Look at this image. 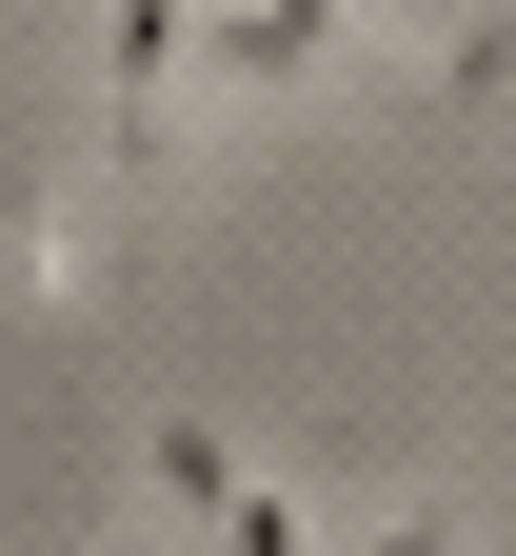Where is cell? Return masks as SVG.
Listing matches in <instances>:
<instances>
[{"label": "cell", "instance_id": "6da1fadb", "mask_svg": "<svg viewBox=\"0 0 516 556\" xmlns=\"http://www.w3.org/2000/svg\"><path fill=\"white\" fill-rule=\"evenodd\" d=\"M179 119H199V0H100V179L160 199Z\"/></svg>", "mask_w": 516, "mask_h": 556}, {"label": "cell", "instance_id": "7a4b0ae2", "mask_svg": "<svg viewBox=\"0 0 516 556\" xmlns=\"http://www.w3.org/2000/svg\"><path fill=\"white\" fill-rule=\"evenodd\" d=\"M357 40V0H199V119H259V100H318Z\"/></svg>", "mask_w": 516, "mask_h": 556}, {"label": "cell", "instance_id": "5b68a950", "mask_svg": "<svg viewBox=\"0 0 516 556\" xmlns=\"http://www.w3.org/2000/svg\"><path fill=\"white\" fill-rule=\"evenodd\" d=\"M218 556H318V517H299V477H239V497H218Z\"/></svg>", "mask_w": 516, "mask_h": 556}, {"label": "cell", "instance_id": "3957f363", "mask_svg": "<svg viewBox=\"0 0 516 556\" xmlns=\"http://www.w3.org/2000/svg\"><path fill=\"white\" fill-rule=\"evenodd\" d=\"M0 239H21V299H100V239L60 179H0Z\"/></svg>", "mask_w": 516, "mask_h": 556}, {"label": "cell", "instance_id": "277c9868", "mask_svg": "<svg viewBox=\"0 0 516 556\" xmlns=\"http://www.w3.org/2000/svg\"><path fill=\"white\" fill-rule=\"evenodd\" d=\"M139 457H160V497H179V517H218V497H239V457H218V417H160Z\"/></svg>", "mask_w": 516, "mask_h": 556}, {"label": "cell", "instance_id": "8992f818", "mask_svg": "<svg viewBox=\"0 0 516 556\" xmlns=\"http://www.w3.org/2000/svg\"><path fill=\"white\" fill-rule=\"evenodd\" d=\"M357 556H457V497H417V517H378Z\"/></svg>", "mask_w": 516, "mask_h": 556}]
</instances>
